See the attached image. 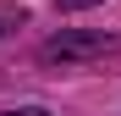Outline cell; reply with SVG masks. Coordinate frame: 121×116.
Listing matches in <instances>:
<instances>
[{
	"label": "cell",
	"mask_w": 121,
	"mask_h": 116,
	"mask_svg": "<svg viewBox=\"0 0 121 116\" xmlns=\"http://www.w3.org/2000/svg\"><path fill=\"white\" fill-rule=\"evenodd\" d=\"M6 116H50V111H39V105H22V111H6Z\"/></svg>",
	"instance_id": "3957f363"
},
{
	"label": "cell",
	"mask_w": 121,
	"mask_h": 116,
	"mask_svg": "<svg viewBox=\"0 0 121 116\" xmlns=\"http://www.w3.org/2000/svg\"><path fill=\"white\" fill-rule=\"evenodd\" d=\"M60 11H83V6H99V0H55Z\"/></svg>",
	"instance_id": "7a4b0ae2"
},
{
	"label": "cell",
	"mask_w": 121,
	"mask_h": 116,
	"mask_svg": "<svg viewBox=\"0 0 121 116\" xmlns=\"http://www.w3.org/2000/svg\"><path fill=\"white\" fill-rule=\"evenodd\" d=\"M94 50H116V39H55V44H44L50 61H72V55H94Z\"/></svg>",
	"instance_id": "6da1fadb"
}]
</instances>
